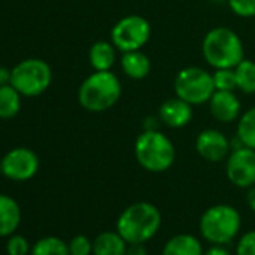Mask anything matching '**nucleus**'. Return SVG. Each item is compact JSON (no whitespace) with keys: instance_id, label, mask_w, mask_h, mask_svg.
<instances>
[{"instance_id":"f257e3e1","label":"nucleus","mask_w":255,"mask_h":255,"mask_svg":"<svg viewBox=\"0 0 255 255\" xmlns=\"http://www.w3.org/2000/svg\"><path fill=\"white\" fill-rule=\"evenodd\" d=\"M162 216L159 209L149 201H138L128 206L119 216L117 233L128 243H146L156 236Z\"/></svg>"},{"instance_id":"f03ea898","label":"nucleus","mask_w":255,"mask_h":255,"mask_svg":"<svg viewBox=\"0 0 255 255\" xmlns=\"http://www.w3.org/2000/svg\"><path fill=\"white\" fill-rule=\"evenodd\" d=\"M203 59L215 69L236 68L245 59V47L240 36L225 27L210 29L201 42Z\"/></svg>"},{"instance_id":"7ed1b4c3","label":"nucleus","mask_w":255,"mask_h":255,"mask_svg":"<svg viewBox=\"0 0 255 255\" xmlns=\"http://www.w3.org/2000/svg\"><path fill=\"white\" fill-rule=\"evenodd\" d=\"M122 96V83L111 71H95L78 89L80 105L90 113H104Z\"/></svg>"},{"instance_id":"20e7f679","label":"nucleus","mask_w":255,"mask_h":255,"mask_svg":"<svg viewBox=\"0 0 255 255\" xmlns=\"http://www.w3.org/2000/svg\"><path fill=\"white\" fill-rule=\"evenodd\" d=\"M134 155L141 168L150 173H164L176 161V147L170 137L158 129H144L135 140Z\"/></svg>"},{"instance_id":"39448f33","label":"nucleus","mask_w":255,"mask_h":255,"mask_svg":"<svg viewBox=\"0 0 255 255\" xmlns=\"http://www.w3.org/2000/svg\"><path fill=\"white\" fill-rule=\"evenodd\" d=\"M242 216L230 204H215L200 218V233L212 245H228L239 234Z\"/></svg>"},{"instance_id":"423d86ee","label":"nucleus","mask_w":255,"mask_h":255,"mask_svg":"<svg viewBox=\"0 0 255 255\" xmlns=\"http://www.w3.org/2000/svg\"><path fill=\"white\" fill-rule=\"evenodd\" d=\"M53 81V71L42 59H26L12 68L11 84L21 96L36 98L42 95Z\"/></svg>"},{"instance_id":"0eeeda50","label":"nucleus","mask_w":255,"mask_h":255,"mask_svg":"<svg viewBox=\"0 0 255 255\" xmlns=\"http://www.w3.org/2000/svg\"><path fill=\"white\" fill-rule=\"evenodd\" d=\"M174 93L191 105L207 104L215 93L213 77L200 66H186L174 78Z\"/></svg>"},{"instance_id":"6e6552de","label":"nucleus","mask_w":255,"mask_h":255,"mask_svg":"<svg viewBox=\"0 0 255 255\" xmlns=\"http://www.w3.org/2000/svg\"><path fill=\"white\" fill-rule=\"evenodd\" d=\"M152 35V26L149 20L138 14H129L122 17L111 29L110 41L117 51L128 53L143 50Z\"/></svg>"},{"instance_id":"1a4fd4ad","label":"nucleus","mask_w":255,"mask_h":255,"mask_svg":"<svg viewBox=\"0 0 255 255\" xmlns=\"http://www.w3.org/2000/svg\"><path fill=\"white\" fill-rule=\"evenodd\" d=\"M225 173L228 180L237 188L255 186V150L239 146L227 158Z\"/></svg>"},{"instance_id":"9d476101","label":"nucleus","mask_w":255,"mask_h":255,"mask_svg":"<svg viewBox=\"0 0 255 255\" xmlns=\"http://www.w3.org/2000/svg\"><path fill=\"white\" fill-rule=\"evenodd\" d=\"M39 170L38 155L27 147L9 150L0 161V171L11 180L24 182L32 179Z\"/></svg>"},{"instance_id":"9b49d317","label":"nucleus","mask_w":255,"mask_h":255,"mask_svg":"<svg viewBox=\"0 0 255 255\" xmlns=\"http://www.w3.org/2000/svg\"><path fill=\"white\" fill-rule=\"evenodd\" d=\"M197 153L209 162H221L231 153V143L227 135L215 128L203 129L195 138Z\"/></svg>"},{"instance_id":"f8f14e48","label":"nucleus","mask_w":255,"mask_h":255,"mask_svg":"<svg viewBox=\"0 0 255 255\" xmlns=\"http://www.w3.org/2000/svg\"><path fill=\"white\" fill-rule=\"evenodd\" d=\"M207 104L212 117L221 123L237 122L242 114V104L236 92L215 90Z\"/></svg>"},{"instance_id":"ddd939ff","label":"nucleus","mask_w":255,"mask_h":255,"mask_svg":"<svg viewBox=\"0 0 255 255\" xmlns=\"http://www.w3.org/2000/svg\"><path fill=\"white\" fill-rule=\"evenodd\" d=\"M159 120L173 129H180L191 123L194 117V105L174 96L164 101L158 110Z\"/></svg>"},{"instance_id":"4468645a","label":"nucleus","mask_w":255,"mask_h":255,"mask_svg":"<svg viewBox=\"0 0 255 255\" xmlns=\"http://www.w3.org/2000/svg\"><path fill=\"white\" fill-rule=\"evenodd\" d=\"M120 66L123 74L131 80H144L152 71V62L141 50L122 53Z\"/></svg>"},{"instance_id":"2eb2a0df","label":"nucleus","mask_w":255,"mask_h":255,"mask_svg":"<svg viewBox=\"0 0 255 255\" xmlns=\"http://www.w3.org/2000/svg\"><path fill=\"white\" fill-rule=\"evenodd\" d=\"M21 221V210L18 203L5 194H0V236L12 234Z\"/></svg>"},{"instance_id":"dca6fc26","label":"nucleus","mask_w":255,"mask_h":255,"mask_svg":"<svg viewBox=\"0 0 255 255\" xmlns=\"http://www.w3.org/2000/svg\"><path fill=\"white\" fill-rule=\"evenodd\" d=\"M117 60V48L111 41H98L89 50V62L93 71H111Z\"/></svg>"},{"instance_id":"f3484780","label":"nucleus","mask_w":255,"mask_h":255,"mask_svg":"<svg viewBox=\"0 0 255 255\" xmlns=\"http://www.w3.org/2000/svg\"><path fill=\"white\" fill-rule=\"evenodd\" d=\"M162 255H204L201 242L188 233L173 236L162 249Z\"/></svg>"},{"instance_id":"a211bd4d","label":"nucleus","mask_w":255,"mask_h":255,"mask_svg":"<svg viewBox=\"0 0 255 255\" xmlns=\"http://www.w3.org/2000/svg\"><path fill=\"white\" fill-rule=\"evenodd\" d=\"M128 242L116 231H104L93 240V255H125Z\"/></svg>"},{"instance_id":"6ab92c4d","label":"nucleus","mask_w":255,"mask_h":255,"mask_svg":"<svg viewBox=\"0 0 255 255\" xmlns=\"http://www.w3.org/2000/svg\"><path fill=\"white\" fill-rule=\"evenodd\" d=\"M236 138L243 146L255 150V105L240 114L236 128Z\"/></svg>"},{"instance_id":"aec40b11","label":"nucleus","mask_w":255,"mask_h":255,"mask_svg":"<svg viewBox=\"0 0 255 255\" xmlns=\"http://www.w3.org/2000/svg\"><path fill=\"white\" fill-rule=\"evenodd\" d=\"M21 110V93L12 86H0V119H12Z\"/></svg>"},{"instance_id":"412c9836","label":"nucleus","mask_w":255,"mask_h":255,"mask_svg":"<svg viewBox=\"0 0 255 255\" xmlns=\"http://www.w3.org/2000/svg\"><path fill=\"white\" fill-rule=\"evenodd\" d=\"M236 81H237V90L245 95H254L255 93V62L249 59H243L236 68Z\"/></svg>"},{"instance_id":"4be33fe9","label":"nucleus","mask_w":255,"mask_h":255,"mask_svg":"<svg viewBox=\"0 0 255 255\" xmlns=\"http://www.w3.org/2000/svg\"><path fill=\"white\" fill-rule=\"evenodd\" d=\"M32 255H69V246L62 239L48 236L35 243Z\"/></svg>"},{"instance_id":"5701e85b","label":"nucleus","mask_w":255,"mask_h":255,"mask_svg":"<svg viewBox=\"0 0 255 255\" xmlns=\"http://www.w3.org/2000/svg\"><path fill=\"white\" fill-rule=\"evenodd\" d=\"M212 77H213L215 90H228V92H236L237 90V81H236L234 68L215 69Z\"/></svg>"},{"instance_id":"b1692460","label":"nucleus","mask_w":255,"mask_h":255,"mask_svg":"<svg viewBox=\"0 0 255 255\" xmlns=\"http://www.w3.org/2000/svg\"><path fill=\"white\" fill-rule=\"evenodd\" d=\"M227 5L233 14L240 18L255 17V0H227Z\"/></svg>"},{"instance_id":"393cba45","label":"nucleus","mask_w":255,"mask_h":255,"mask_svg":"<svg viewBox=\"0 0 255 255\" xmlns=\"http://www.w3.org/2000/svg\"><path fill=\"white\" fill-rule=\"evenodd\" d=\"M69 255H90L93 254V242L86 236L78 234L69 242Z\"/></svg>"},{"instance_id":"a878e982","label":"nucleus","mask_w":255,"mask_h":255,"mask_svg":"<svg viewBox=\"0 0 255 255\" xmlns=\"http://www.w3.org/2000/svg\"><path fill=\"white\" fill-rule=\"evenodd\" d=\"M236 255H255V230L240 237L236 246Z\"/></svg>"},{"instance_id":"bb28decb","label":"nucleus","mask_w":255,"mask_h":255,"mask_svg":"<svg viewBox=\"0 0 255 255\" xmlns=\"http://www.w3.org/2000/svg\"><path fill=\"white\" fill-rule=\"evenodd\" d=\"M6 251L9 255H27L29 243L23 236H12L8 242Z\"/></svg>"},{"instance_id":"cd10ccee","label":"nucleus","mask_w":255,"mask_h":255,"mask_svg":"<svg viewBox=\"0 0 255 255\" xmlns=\"http://www.w3.org/2000/svg\"><path fill=\"white\" fill-rule=\"evenodd\" d=\"M125 255H147L144 243H128Z\"/></svg>"},{"instance_id":"c85d7f7f","label":"nucleus","mask_w":255,"mask_h":255,"mask_svg":"<svg viewBox=\"0 0 255 255\" xmlns=\"http://www.w3.org/2000/svg\"><path fill=\"white\" fill-rule=\"evenodd\" d=\"M204 255H231V252L224 245H213L204 252Z\"/></svg>"},{"instance_id":"c756f323","label":"nucleus","mask_w":255,"mask_h":255,"mask_svg":"<svg viewBox=\"0 0 255 255\" xmlns=\"http://www.w3.org/2000/svg\"><path fill=\"white\" fill-rule=\"evenodd\" d=\"M11 74H12V69L0 66V86L11 84Z\"/></svg>"},{"instance_id":"7c9ffc66","label":"nucleus","mask_w":255,"mask_h":255,"mask_svg":"<svg viewBox=\"0 0 255 255\" xmlns=\"http://www.w3.org/2000/svg\"><path fill=\"white\" fill-rule=\"evenodd\" d=\"M246 201L249 209L255 213V186L248 188V194H246Z\"/></svg>"}]
</instances>
